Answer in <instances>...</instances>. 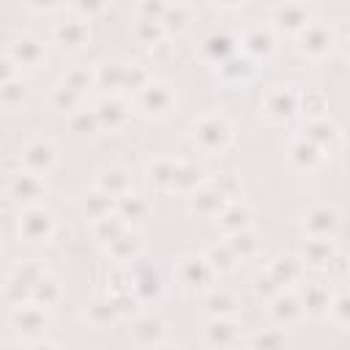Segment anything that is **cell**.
Returning a JSON list of instances; mask_svg holds the SVG:
<instances>
[{"instance_id":"cell-8","label":"cell","mask_w":350,"mask_h":350,"mask_svg":"<svg viewBox=\"0 0 350 350\" xmlns=\"http://www.w3.org/2000/svg\"><path fill=\"white\" fill-rule=\"evenodd\" d=\"M11 191L22 200H30V197H36L38 191H41V180H38V175H33V172H25V175H16V180L11 183Z\"/></svg>"},{"instance_id":"cell-3","label":"cell","mask_w":350,"mask_h":350,"mask_svg":"<svg viewBox=\"0 0 350 350\" xmlns=\"http://www.w3.org/2000/svg\"><path fill=\"white\" fill-rule=\"evenodd\" d=\"M170 104H172V93L164 82H150L139 93V107L148 112H167Z\"/></svg>"},{"instance_id":"cell-14","label":"cell","mask_w":350,"mask_h":350,"mask_svg":"<svg viewBox=\"0 0 350 350\" xmlns=\"http://www.w3.org/2000/svg\"><path fill=\"white\" fill-rule=\"evenodd\" d=\"M271 98H276V104H265V112H273V115H279V118H287L293 109H295V101L293 98H284V90H276V93H271Z\"/></svg>"},{"instance_id":"cell-6","label":"cell","mask_w":350,"mask_h":350,"mask_svg":"<svg viewBox=\"0 0 350 350\" xmlns=\"http://www.w3.org/2000/svg\"><path fill=\"white\" fill-rule=\"evenodd\" d=\"M180 271H183V282H186V284H202V282L211 276V265H208V260H202V257H189V260H183Z\"/></svg>"},{"instance_id":"cell-15","label":"cell","mask_w":350,"mask_h":350,"mask_svg":"<svg viewBox=\"0 0 350 350\" xmlns=\"http://www.w3.org/2000/svg\"><path fill=\"white\" fill-rule=\"evenodd\" d=\"M232 336H235V325H230V323L216 320V323H211V328H208V339H211L213 345H224V342H230Z\"/></svg>"},{"instance_id":"cell-9","label":"cell","mask_w":350,"mask_h":350,"mask_svg":"<svg viewBox=\"0 0 350 350\" xmlns=\"http://www.w3.org/2000/svg\"><path fill=\"white\" fill-rule=\"evenodd\" d=\"M304 260L312 262V265H323V262H328V260H331V243L323 241V238L309 241L306 249H304Z\"/></svg>"},{"instance_id":"cell-24","label":"cell","mask_w":350,"mask_h":350,"mask_svg":"<svg viewBox=\"0 0 350 350\" xmlns=\"http://www.w3.org/2000/svg\"><path fill=\"white\" fill-rule=\"evenodd\" d=\"M230 249H235V252H252V249H254V241H252V235H246V232H235Z\"/></svg>"},{"instance_id":"cell-2","label":"cell","mask_w":350,"mask_h":350,"mask_svg":"<svg viewBox=\"0 0 350 350\" xmlns=\"http://www.w3.org/2000/svg\"><path fill=\"white\" fill-rule=\"evenodd\" d=\"M19 230L30 241H41V238H46L52 232V216L46 211H41V208H30V211H25V216L19 221Z\"/></svg>"},{"instance_id":"cell-26","label":"cell","mask_w":350,"mask_h":350,"mask_svg":"<svg viewBox=\"0 0 350 350\" xmlns=\"http://www.w3.org/2000/svg\"><path fill=\"white\" fill-rule=\"evenodd\" d=\"M33 350H55L52 345H38V347H33Z\"/></svg>"},{"instance_id":"cell-13","label":"cell","mask_w":350,"mask_h":350,"mask_svg":"<svg viewBox=\"0 0 350 350\" xmlns=\"http://www.w3.org/2000/svg\"><path fill=\"white\" fill-rule=\"evenodd\" d=\"M38 55H41V46H38L33 38H19V41L14 44V57L22 60V63H36Z\"/></svg>"},{"instance_id":"cell-7","label":"cell","mask_w":350,"mask_h":350,"mask_svg":"<svg viewBox=\"0 0 350 350\" xmlns=\"http://www.w3.org/2000/svg\"><path fill=\"white\" fill-rule=\"evenodd\" d=\"M328 44H331V36L317 25H309L304 30V36H301V46L309 49V52H323Z\"/></svg>"},{"instance_id":"cell-25","label":"cell","mask_w":350,"mask_h":350,"mask_svg":"<svg viewBox=\"0 0 350 350\" xmlns=\"http://www.w3.org/2000/svg\"><path fill=\"white\" fill-rule=\"evenodd\" d=\"M8 77H11V63L0 60V82H8Z\"/></svg>"},{"instance_id":"cell-20","label":"cell","mask_w":350,"mask_h":350,"mask_svg":"<svg viewBox=\"0 0 350 350\" xmlns=\"http://www.w3.org/2000/svg\"><path fill=\"white\" fill-rule=\"evenodd\" d=\"M306 293L312 295V301L306 304L309 309H323V306H328V293L320 287V284H306ZM304 306V309H306Z\"/></svg>"},{"instance_id":"cell-1","label":"cell","mask_w":350,"mask_h":350,"mask_svg":"<svg viewBox=\"0 0 350 350\" xmlns=\"http://www.w3.org/2000/svg\"><path fill=\"white\" fill-rule=\"evenodd\" d=\"M194 137L197 142L205 148V150H221L230 139V126L221 120V118H202L194 129Z\"/></svg>"},{"instance_id":"cell-12","label":"cell","mask_w":350,"mask_h":350,"mask_svg":"<svg viewBox=\"0 0 350 350\" xmlns=\"http://www.w3.org/2000/svg\"><path fill=\"white\" fill-rule=\"evenodd\" d=\"M14 320L25 328V334H38L44 328V314L38 309H22V312H16Z\"/></svg>"},{"instance_id":"cell-5","label":"cell","mask_w":350,"mask_h":350,"mask_svg":"<svg viewBox=\"0 0 350 350\" xmlns=\"http://www.w3.org/2000/svg\"><path fill=\"white\" fill-rule=\"evenodd\" d=\"M22 159H25V164H27L33 172H41V170H46V167L55 161V148H52L49 142H33V145L25 148Z\"/></svg>"},{"instance_id":"cell-4","label":"cell","mask_w":350,"mask_h":350,"mask_svg":"<svg viewBox=\"0 0 350 350\" xmlns=\"http://www.w3.org/2000/svg\"><path fill=\"white\" fill-rule=\"evenodd\" d=\"M336 224H339L336 211H334V208H325V205L314 208V211L306 216V227H309V230H312V235H317V238L331 235V232L336 230Z\"/></svg>"},{"instance_id":"cell-11","label":"cell","mask_w":350,"mask_h":350,"mask_svg":"<svg viewBox=\"0 0 350 350\" xmlns=\"http://www.w3.org/2000/svg\"><path fill=\"white\" fill-rule=\"evenodd\" d=\"M85 25H82V19H71V22H63L60 27H57V36H60V41L63 44H68V46H77V44H82V38H85Z\"/></svg>"},{"instance_id":"cell-10","label":"cell","mask_w":350,"mask_h":350,"mask_svg":"<svg viewBox=\"0 0 350 350\" xmlns=\"http://www.w3.org/2000/svg\"><path fill=\"white\" fill-rule=\"evenodd\" d=\"M246 219H249V211H246L243 205H230V208L221 211V227H224V230L241 232V230L246 227Z\"/></svg>"},{"instance_id":"cell-27","label":"cell","mask_w":350,"mask_h":350,"mask_svg":"<svg viewBox=\"0 0 350 350\" xmlns=\"http://www.w3.org/2000/svg\"><path fill=\"white\" fill-rule=\"evenodd\" d=\"M3 350H16V347H8V345H5V347H3Z\"/></svg>"},{"instance_id":"cell-17","label":"cell","mask_w":350,"mask_h":350,"mask_svg":"<svg viewBox=\"0 0 350 350\" xmlns=\"http://www.w3.org/2000/svg\"><path fill=\"white\" fill-rule=\"evenodd\" d=\"M273 312H276L279 320H293V317L301 314V306H298V301H293V298H276Z\"/></svg>"},{"instance_id":"cell-19","label":"cell","mask_w":350,"mask_h":350,"mask_svg":"<svg viewBox=\"0 0 350 350\" xmlns=\"http://www.w3.org/2000/svg\"><path fill=\"white\" fill-rule=\"evenodd\" d=\"M145 211H148V205H145V202H142L137 194H123V216L139 219Z\"/></svg>"},{"instance_id":"cell-16","label":"cell","mask_w":350,"mask_h":350,"mask_svg":"<svg viewBox=\"0 0 350 350\" xmlns=\"http://www.w3.org/2000/svg\"><path fill=\"white\" fill-rule=\"evenodd\" d=\"M115 115H118V120H123V118H126V109H123V104H120V101H115V98H109V101H101V107H98L96 118H98V120H104V123H109V118H115Z\"/></svg>"},{"instance_id":"cell-22","label":"cell","mask_w":350,"mask_h":350,"mask_svg":"<svg viewBox=\"0 0 350 350\" xmlns=\"http://www.w3.org/2000/svg\"><path fill=\"white\" fill-rule=\"evenodd\" d=\"M137 334H139V336H145L148 342H150V339H159V336H161V323L148 317V320H142V323H139V331H137Z\"/></svg>"},{"instance_id":"cell-23","label":"cell","mask_w":350,"mask_h":350,"mask_svg":"<svg viewBox=\"0 0 350 350\" xmlns=\"http://www.w3.org/2000/svg\"><path fill=\"white\" fill-rule=\"evenodd\" d=\"M208 304H211L213 312H227V309H232V298H230L227 293H213Z\"/></svg>"},{"instance_id":"cell-21","label":"cell","mask_w":350,"mask_h":350,"mask_svg":"<svg viewBox=\"0 0 350 350\" xmlns=\"http://www.w3.org/2000/svg\"><path fill=\"white\" fill-rule=\"evenodd\" d=\"M246 44H249V49H254V52H271V36L262 33V30L252 33V36L246 38Z\"/></svg>"},{"instance_id":"cell-18","label":"cell","mask_w":350,"mask_h":350,"mask_svg":"<svg viewBox=\"0 0 350 350\" xmlns=\"http://www.w3.org/2000/svg\"><path fill=\"white\" fill-rule=\"evenodd\" d=\"M293 159H298V161H304V159H306V164L317 161V159H320V153H317V145H314V142H309V145H306V139L295 142V145H293Z\"/></svg>"}]
</instances>
